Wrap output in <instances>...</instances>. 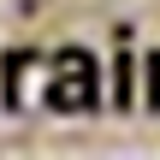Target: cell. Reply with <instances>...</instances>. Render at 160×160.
<instances>
[{
    "label": "cell",
    "mask_w": 160,
    "mask_h": 160,
    "mask_svg": "<svg viewBox=\"0 0 160 160\" xmlns=\"http://www.w3.org/2000/svg\"><path fill=\"white\" fill-rule=\"evenodd\" d=\"M48 107H59V113H89V107H95V59H89L83 48L53 53V71H48Z\"/></svg>",
    "instance_id": "1"
}]
</instances>
